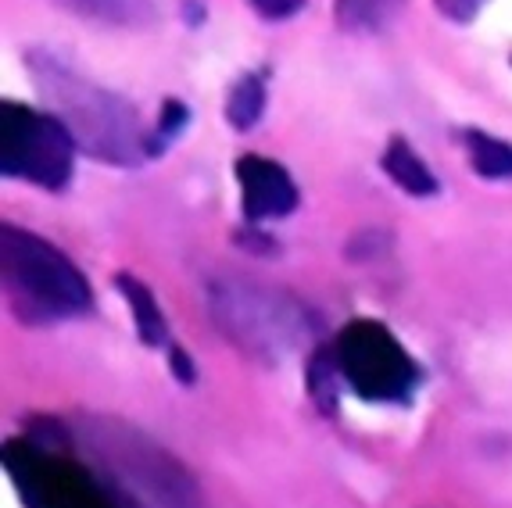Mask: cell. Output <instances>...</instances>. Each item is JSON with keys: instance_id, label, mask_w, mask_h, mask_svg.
<instances>
[{"instance_id": "obj_1", "label": "cell", "mask_w": 512, "mask_h": 508, "mask_svg": "<svg viewBox=\"0 0 512 508\" xmlns=\"http://www.w3.org/2000/svg\"><path fill=\"white\" fill-rule=\"evenodd\" d=\"M65 433L122 508H205L187 469L144 433L111 419H83Z\"/></svg>"}, {"instance_id": "obj_2", "label": "cell", "mask_w": 512, "mask_h": 508, "mask_svg": "<svg viewBox=\"0 0 512 508\" xmlns=\"http://www.w3.org/2000/svg\"><path fill=\"white\" fill-rule=\"evenodd\" d=\"M69 433L54 419H40L26 437L4 444V469L26 508H122L108 483L72 455Z\"/></svg>"}, {"instance_id": "obj_3", "label": "cell", "mask_w": 512, "mask_h": 508, "mask_svg": "<svg viewBox=\"0 0 512 508\" xmlns=\"http://www.w3.org/2000/svg\"><path fill=\"white\" fill-rule=\"evenodd\" d=\"M29 72L86 154L111 161V165H137L144 154H151L133 108L115 94H108L104 86L86 83L83 76L58 65L47 54L29 58Z\"/></svg>"}, {"instance_id": "obj_4", "label": "cell", "mask_w": 512, "mask_h": 508, "mask_svg": "<svg viewBox=\"0 0 512 508\" xmlns=\"http://www.w3.org/2000/svg\"><path fill=\"white\" fill-rule=\"evenodd\" d=\"M0 272L11 312L22 322H58L90 308V283L83 272L29 229L4 226Z\"/></svg>"}, {"instance_id": "obj_5", "label": "cell", "mask_w": 512, "mask_h": 508, "mask_svg": "<svg viewBox=\"0 0 512 508\" xmlns=\"http://www.w3.org/2000/svg\"><path fill=\"white\" fill-rule=\"evenodd\" d=\"M76 136L58 115H43L29 104H0V169L8 179L61 190L72 179Z\"/></svg>"}, {"instance_id": "obj_6", "label": "cell", "mask_w": 512, "mask_h": 508, "mask_svg": "<svg viewBox=\"0 0 512 508\" xmlns=\"http://www.w3.org/2000/svg\"><path fill=\"white\" fill-rule=\"evenodd\" d=\"M333 355H337L341 380L373 405L409 401L419 383V365L402 348V340L376 319L348 322L333 344Z\"/></svg>"}, {"instance_id": "obj_7", "label": "cell", "mask_w": 512, "mask_h": 508, "mask_svg": "<svg viewBox=\"0 0 512 508\" xmlns=\"http://www.w3.org/2000/svg\"><path fill=\"white\" fill-rule=\"evenodd\" d=\"M237 183H240V201H244V215L251 222L262 219H283L298 208V187L287 176L283 165L258 154H244L237 158Z\"/></svg>"}, {"instance_id": "obj_8", "label": "cell", "mask_w": 512, "mask_h": 508, "mask_svg": "<svg viewBox=\"0 0 512 508\" xmlns=\"http://www.w3.org/2000/svg\"><path fill=\"white\" fill-rule=\"evenodd\" d=\"M115 283H119L129 312H133V322H137L140 340H144V344H151V348L165 344V340H169V326H165V315H162V308H158V301H154L151 290H147L137 276H126V272H119V276H115Z\"/></svg>"}, {"instance_id": "obj_9", "label": "cell", "mask_w": 512, "mask_h": 508, "mask_svg": "<svg viewBox=\"0 0 512 508\" xmlns=\"http://www.w3.org/2000/svg\"><path fill=\"white\" fill-rule=\"evenodd\" d=\"M380 165H384V172L405 190V194H412V197H434L437 194L434 172L423 165V158H416V151H412L405 140H391L387 151H384V158H380Z\"/></svg>"}, {"instance_id": "obj_10", "label": "cell", "mask_w": 512, "mask_h": 508, "mask_svg": "<svg viewBox=\"0 0 512 508\" xmlns=\"http://www.w3.org/2000/svg\"><path fill=\"white\" fill-rule=\"evenodd\" d=\"M473 169L484 179H512V144L487 133H466Z\"/></svg>"}, {"instance_id": "obj_11", "label": "cell", "mask_w": 512, "mask_h": 508, "mask_svg": "<svg viewBox=\"0 0 512 508\" xmlns=\"http://www.w3.org/2000/svg\"><path fill=\"white\" fill-rule=\"evenodd\" d=\"M265 108V83L258 76H244L237 79V86L230 90V101H226V119L233 129H251L262 119Z\"/></svg>"}, {"instance_id": "obj_12", "label": "cell", "mask_w": 512, "mask_h": 508, "mask_svg": "<svg viewBox=\"0 0 512 508\" xmlns=\"http://www.w3.org/2000/svg\"><path fill=\"white\" fill-rule=\"evenodd\" d=\"M61 4L94 18H108V22H126V26H140L151 18L147 0H61Z\"/></svg>"}, {"instance_id": "obj_13", "label": "cell", "mask_w": 512, "mask_h": 508, "mask_svg": "<svg viewBox=\"0 0 512 508\" xmlns=\"http://www.w3.org/2000/svg\"><path fill=\"white\" fill-rule=\"evenodd\" d=\"M333 376H341V369H337V355H333V348L319 351V355L312 358V369H308V387H312V394H316V401H319L323 412H333V408H337Z\"/></svg>"}, {"instance_id": "obj_14", "label": "cell", "mask_w": 512, "mask_h": 508, "mask_svg": "<svg viewBox=\"0 0 512 508\" xmlns=\"http://www.w3.org/2000/svg\"><path fill=\"white\" fill-rule=\"evenodd\" d=\"M434 4H437V11H441L444 18H452V22H470L484 0H434Z\"/></svg>"}, {"instance_id": "obj_15", "label": "cell", "mask_w": 512, "mask_h": 508, "mask_svg": "<svg viewBox=\"0 0 512 508\" xmlns=\"http://www.w3.org/2000/svg\"><path fill=\"white\" fill-rule=\"evenodd\" d=\"M187 108H183V104H176V101H169L165 104V115H162V133H158V144H162V140H169V136H176L180 133L183 126H187Z\"/></svg>"}, {"instance_id": "obj_16", "label": "cell", "mask_w": 512, "mask_h": 508, "mask_svg": "<svg viewBox=\"0 0 512 508\" xmlns=\"http://www.w3.org/2000/svg\"><path fill=\"white\" fill-rule=\"evenodd\" d=\"M251 4H255V11L265 18H287V15H294L305 0H251Z\"/></svg>"}, {"instance_id": "obj_17", "label": "cell", "mask_w": 512, "mask_h": 508, "mask_svg": "<svg viewBox=\"0 0 512 508\" xmlns=\"http://www.w3.org/2000/svg\"><path fill=\"white\" fill-rule=\"evenodd\" d=\"M172 369H176L180 383H194V362L183 355V348H172Z\"/></svg>"}]
</instances>
